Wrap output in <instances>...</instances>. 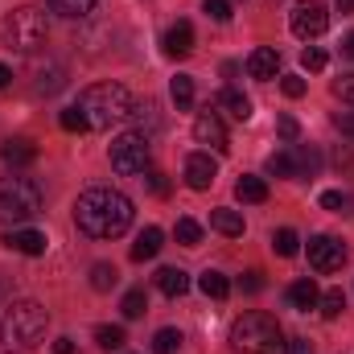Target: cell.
I'll return each mask as SVG.
<instances>
[{"label":"cell","mask_w":354,"mask_h":354,"mask_svg":"<svg viewBox=\"0 0 354 354\" xmlns=\"http://www.w3.org/2000/svg\"><path fill=\"white\" fill-rule=\"evenodd\" d=\"M132 198L111 185H91L75 202V227L91 239H120L132 227Z\"/></svg>","instance_id":"obj_1"},{"label":"cell","mask_w":354,"mask_h":354,"mask_svg":"<svg viewBox=\"0 0 354 354\" xmlns=\"http://www.w3.org/2000/svg\"><path fill=\"white\" fill-rule=\"evenodd\" d=\"M46 326H50V313L41 301H8L0 317V346L8 354L37 351L46 342Z\"/></svg>","instance_id":"obj_2"},{"label":"cell","mask_w":354,"mask_h":354,"mask_svg":"<svg viewBox=\"0 0 354 354\" xmlns=\"http://www.w3.org/2000/svg\"><path fill=\"white\" fill-rule=\"evenodd\" d=\"M79 107L87 115V128L107 132L111 124H124L132 115L136 99H132V91L124 87V83H95V87H87L79 95Z\"/></svg>","instance_id":"obj_3"},{"label":"cell","mask_w":354,"mask_h":354,"mask_svg":"<svg viewBox=\"0 0 354 354\" xmlns=\"http://www.w3.org/2000/svg\"><path fill=\"white\" fill-rule=\"evenodd\" d=\"M231 351L235 354H284V330L272 313H243L231 326Z\"/></svg>","instance_id":"obj_4"},{"label":"cell","mask_w":354,"mask_h":354,"mask_svg":"<svg viewBox=\"0 0 354 354\" xmlns=\"http://www.w3.org/2000/svg\"><path fill=\"white\" fill-rule=\"evenodd\" d=\"M46 33H50V21L41 8L25 4V8H12L4 21H0V46L4 50H17V54H33L37 46H46Z\"/></svg>","instance_id":"obj_5"},{"label":"cell","mask_w":354,"mask_h":354,"mask_svg":"<svg viewBox=\"0 0 354 354\" xmlns=\"http://www.w3.org/2000/svg\"><path fill=\"white\" fill-rule=\"evenodd\" d=\"M41 214V185L29 177H4L0 181V223H29Z\"/></svg>","instance_id":"obj_6"},{"label":"cell","mask_w":354,"mask_h":354,"mask_svg":"<svg viewBox=\"0 0 354 354\" xmlns=\"http://www.w3.org/2000/svg\"><path fill=\"white\" fill-rule=\"evenodd\" d=\"M111 169L120 177H136L153 169V145L145 132H124L111 140Z\"/></svg>","instance_id":"obj_7"},{"label":"cell","mask_w":354,"mask_h":354,"mask_svg":"<svg viewBox=\"0 0 354 354\" xmlns=\"http://www.w3.org/2000/svg\"><path fill=\"white\" fill-rule=\"evenodd\" d=\"M288 25H292V33H297L301 41H309V37H322V33L330 29V8H326L322 0H297V4H292V17H288Z\"/></svg>","instance_id":"obj_8"},{"label":"cell","mask_w":354,"mask_h":354,"mask_svg":"<svg viewBox=\"0 0 354 354\" xmlns=\"http://www.w3.org/2000/svg\"><path fill=\"white\" fill-rule=\"evenodd\" d=\"M309 264H313V272H322V276L338 272V268L346 264L342 239H334V235H313V239H309Z\"/></svg>","instance_id":"obj_9"},{"label":"cell","mask_w":354,"mask_h":354,"mask_svg":"<svg viewBox=\"0 0 354 354\" xmlns=\"http://www.w3.org/2000/svg\"><path fill=\"white\" fill-rule=\"evenodd\" d=\"M194 140L198 145H210L214 153H227L231 145H227V128H223V120L214 115V111H202L198 120H194Z\"/></svg>","instance_id":"obj_10"},{"label":"cell","mask_w":354,"mask_h":354,"mask_svg":"<svg viewBox=\"0 0 354 354\" xmlns=\"http://www.w3.org/2000/svg\"><path fill=\"white\" fill-rule=\"evenodd\" d=\"M214 177H218V165L210 161V153H194V157H185V181H189V189H210Z\"/></svg>","instance_id":"obj_11"},{"label":"cell","mask_w":354,"mask_h":354,"mask_svg":"<svg viewBox=\"0 0 354 354\" xmlns=\"http://www.w3.org/2000/svg\"><path fill=\"white\" fill-rule=\"evenodd\" d=\"M0 243H4L8 252H21V256H41V252H46V235H41V231H29V227L8 231Z\"/></svg>","instance_id":"obj_12"},{"label":"cell","mask_w":354,"mask_h":354,"mask_svg":"<svg viewBox=\"0 0 354 354\" xmlns=\"http://www.w3.org/2000/svg\"><path fill=\"white\" fill-rule=\"evenodd\" d=\"M276 71H280V54H276L272 46H260V50L248 54V75H252V79L268 83V79H276Z\"/></svg>","instance_id":"obj_13"},{"label":"cell","mask_w":354,"mask_h":354,"mask_svg":"<svg viewBox=\"0 0 354 354\" xmlns=\"http://www.w3.org/2000/svg\"><path fill=\"white\" fill-rule=\"evenodd\" d=\"M189 50H194V25L189 21H174L165 29V54L169 58H185Z\"/></svg>","instance_id":"obj_14"},{"label":"cell","mask_w":354,"mask_h":354,"mask_svg":"<svg viewBox=\"0 0 354 354\" xmlns=\"http://www.w3.org/2000/svg\"><path fill=\"white\" fill-rule=\"evenodd\" d=\"M210 227L218 235H227V239H239L243 235V214L231 210V206H218V210H210Z\"/></svg>","instance_id":"obj_15"},{"label":"cell","mask_w":354,"mask_h":354,"mask_svg":"<svg viewBox=\"0 0 354 354\" xmlns=\"http://www.w3.org/2000/svg\"><path fill=\"white\" fill-rule=\"evenodd\" d=\"M288 305H292V309H301V313L317 309V305H322L317 284H313V280H297V284H288Z\"/></svg>","instance_id":"obj_16"},{"label":"cell","mask_w":354,"mask_h":354,"mask_svg":"<svg viewBox=\"0 0 354 354\" xmlns=\"http://www.w3.org/2000/svg\"><path fill=\"white\" fill-rule=\"evenodd\" d=\"M0 157H4V165H12V169L33 165V161H37V145H33V140H8V145L0 149Z\"/></svg>","instance_id":"obj_17"},{"label":"cell","mask_w":354,"mask_h":354,"mask_svg":"<svg viewBox=\"0 0 354 354\" xmlns=\"http://www.w3.org/2000/svg\"><path fill=\"white\" fill-rule=\"evenodd\" d=\"M161 243H165V235H161L157 227H145V231H140V239L132 243V260H140V264H145V260H153V256L161 252Z\"/></svg>","instance_id":"obj_18"},{"label":"cell","mask_w":354,"mask_h":354,"mask_svg":"<svg viewBox=\"0 0 354 354\" xmlns=\"http://www.w3.org/2000/svg\"><path fill=\"white\" fill-rule=\"evenodd\" d=\"M198 288H202L210 301H223V297H231V280H227L223 272H214V268H206V272L198 276Z\"/></svg>","instance_id":"obj_19"},{"label":"cell","mask_w":354,"mask_h":354,"mask_svg":"<svg viewBox=\"0 0 354 354\" xmlns=\"http://www.w3.org/2000/svg\"><path fill=\"white\" fill-rule=\"evenodd\" d=\"M62 87H66V71L62 66H41L37 71V83H33L37 95H58Z\"/></svg>","instance_id":"obj_20"},{"label":"cell","mask_w":354,"mask_h":354,"mask_svg":"<svg viewBox=\"0 0 354 354\" xmlns=\"http://www.w3.org/2000/svg\"><path fill=\"white\" fill-rule=\"evenodd\" d=\"M157 288H161L165 297H181V292L189 288V276H185L181 268H161V272H157Z\"/></svg>","instance_id":"obj_21"},{"label":"cell","mask_w":354,"mask_h":354,"mask_svg":"<svg viewBox=\"0 0 354 354\" xmlns=\"http://www.w3.org/2000/svg\"><path fill=\"white\" fill-rule=\"evenodd\" d=\"M218 103H223V107H227V111H231V115H235L239 124H243V120H252V99H248L243 91L227 87L223 95H218Z\"/></svg>","instance_id":"obj_22"},{"label":"cell","mask_w":354,"mask_h":354,"mask_svg":"<svg viewBox=\"0 0 354 354\" xmlns=\"http://www.w3.org/2000/svg\"><path fill=\"white\" fill-rule=\"evenodd\" d=\"M235 194H239V202H268V181L264 177H239Z\"/></svg>","instance_id":"obj_23"},{"label":"cell","mask_w":354,"mask_h":354,"mask_svg":"<svg viewBox=\"0 0 354 354\" xmlns=\"http://www.w3.org/2000/svg\"><path fill=\"white\" fill-rule=\"evenodd\" d=\"M120 309H124V317H128V322L145 317V309H149V297H145V288H128V292H124V301H120Z\"/></svg>","instance_id":"obj_24"},{"label":"cell","mask_w":354,"mask_h":354,"mask_svg":"<svg viewBox=\"0 0 354 354\" xmlns=\"http://www.w3.org/2000/svg\"><path fill=\"white\" fill-rule=\"evenodd\" d=\"M115 284H120L115 264H95L91 268V288H95V292H107V288H115Z\"/></svg>","instance_id":"obj_25"},{"label":"cell","mask_w":354,"mask_h":354,"mask_svg":"<svg viewBox=\"0 0 354 354\" xmlns=\"http://www.w3.org/2000/svg\"><path fill=\"white\" fill-rule=\"evenodd\" d=\"M292 161H297V177H317V169H322L317 149H297V153H292Z\"/></svg>","instance_id":"obj_26"},{"label":"cell","mask_w":354,"mask_h":354,"mask_svg":"<svg viewBox=\"0 0 354 354\" xmlns=\"http://www.w3.org/2000/svg\"><path fill=\"white\" fill-rule=\"evenodd\" d=\"M181 342H185L181 330H169V326H165V330H157V338H153V354H177Z\"/></svg>","instance_id":"obj_27"},{"label":"cell","mask_w":354,"mask_h":354,"mask_svg":"<svg viewBox=\"0 0 354 354\" xmlns=\"http://www.w3.org/2000/svg\"><path fill=\"white\" fill-rule=\"evenodd\" d=\"M174 235H177V243H181V248H198V243H202V227H198L194 218H177Z\"/></svg>","instance_id":"obj_28"},{"label":"cell","mask_w":354,"mask_h":354,"mask_svg":"<svg viewBox=\"0 0 354 354\" xmlns=\"http://www.w3.org/2000/svg\"><path fill=\"white\" fill-rule=\"evenodd\" d=\"M95 4H99V0H50V8L62 12V17H71V21H75V17H87Z\"/></svg>","instance_id":"obj_29"},{"label":"cell","mask_w":354,"mask_h":354,"mask_svg":"<svg viewBox=\"0 0 354 354\" xmlns=\"http://www.w3.org/2000/svg\"><path fill=\"white\" fill-rule=\"evenodd\" d=\"M272 248H276V256H284V260H288V256H297V252H301V239H297V231H288V227H284V231H276V235H272Z\"/></svg>","instance_id":"obj_30"},{"label":"cell","mask_w":354,"mask_h":354,"mask_svg":"<svg viewBox=\"0 0 354 354\" xmlns=\"http://www.w3.org/2000/svg\"><path fill=\"white\" fill-rule=\"evenodd\" d=\"M169 95H174L177 107H189V103H194V79H189V75H177L174 83H169Z\"/></svg>","instance_id":"obj_31"},{"label":"cell","mask_w":354,"mask_h":354,"mask_svg":"<svg viewBox=\"0 0 354 354\" xmlns=\"http://www.w3.org/2000/svg\"><path fill=\"white\" fill-rule=\"evenodd\" d=\"M95 342H99L103 351H124V330H120V326H99V330H95Z\"/></svg>","instance_id":"obj_32"},{"label":"cell","mask_w":354,"mask_h":354,"mask_svg":"<svg viewBox=\"0 0 354 354\" xmlns=\"http://www.w3.org/2000/svg\"><path fill=\"white\" fill-rule=\"evenodd\" d=\"M268 174L272 177H297V161H292V153H272V157H268Z\"/></svg>","instance_id":"obj_33"},{"label":"cell","mask_w":354,"mask_h":354,"mask_svg":"<svg viewBox=\"0 0 354 354\" xmlns=\"http://www.w3.org/2000/svg\"><path fill=\"white\" fill-rule=\"evenodd\" d=\"M326 62H330V54H326L322 46H309V50L301 54V66H305L309 75H317V71H326Z\"/></svg>","instance_id":"obj_34"},{"label":"cell","mask_w":354,"mask_h":354,"mask_svg":"<svg viewBox=\"0 0 354 354\" xmlns=\"http://www.w3.org/2000/svg\"><path fill=\"white\" fill-rule=\"evenodd\" d=\"M58 124L66 128V132H87V115H83V107L75 103V107H66L62 115H58Z\"/></svg>","instance_id":"obj_35"},{"label":"cell","mask_w":354,"mask_h":354,"mask_svg":"<svg viewBox=\"0 0 354 354\" xmlns=\"http://www.w3.org/2000/svg\"><path fill=\"white\" fill-rule=\"evenodd\" d=\"M346 309V297H342V288H330V292H322V313L326 317H338Z\"/></svg>","instance_id":"obj_36"},{"label":"cell","mask_w":354,"mask_h":354,"mask_svg":"<svg viewBox=\"0 0 354 354\" xmlns=\"http://www.w3.org/2000/svg\"><path fill=\"white\" fill-rule=\"evenodd\" d=\"M334 95H338L342 103H351V107H354V71H346L342 79H334Z\"/></svg>","instance_id":"obj_37"},{"label":"cell","mask_w":354,"mask_h":354,"mask_svg":"<svg viewBox=\"0 0 354 354\" xmlns=\"http://www.w3.org/2000/svg\"><path fill=\"white\" fill-rule=\"evenodd\" d=\"M202 8H206L210 21H231V4L227 0H202Z\"/></svg>","instance_id":"obj_38"},{"label":"cell","mask_w":354,"mask_h":354,"mask_svg":"<svg viewBox=\"0 0 354 354\" xmlns=\"http://www.w3.org/2000/svg\"><path fill=\"white\" fill-rule=\"evenodd\" d=\"M276 132H280V140H297V136H301V124H297L292 115H280V120H276Z\"/></svg>","instance_id":"obj_39"},{"label":"cell","mask_w":354,"mask_h":354,"mask_svg":"<svg viewBox=\"0 0 354 354\" xmlns=\"http://www.w3.org/2000/svg\"><path fill=\"white\" fill-rule=\"evenodd\" d=\"M280 91H284L288 99H301V95H305V79H301V75H284V79H280Z\"/></svg>","instance_id":"obj_40"},{"label":"cell","mask_w":354,"mask_h":354,"mask_svg":"<svg viewBox=\"0 0 354 354\" xmlns=\"http://www.w3.org/2000/svg\"><path fill=\"white\" fill-rule=\"evenodd\" d=\"M145 185H149L157 198H165V194H169V181H165V174H157V169H149V174H145Z\"/></svg>","instance_id":"obj_41"},{"label":"cell","mask_w":354,"mask_h":354,"mask_svg":"<svg viewBox=\"0 0 354 354\" xmlns=\"http://www.w3.org/2000/svg\"><path fill=\"white\" fill-rule=\"evenodd\" d=\"M322 206H326V210H342V206H346V194H342V189H326V194H322Z\"/></svg>","instance_id":"obj_42"},{"label":"cell","mask_w":354,"mask_h":354,"mask_svg":"<svg viewBox=\"0 0 354 354\" xmlns=\"http://www.w3.org/2000/svg\"><path fill=\"white\" fill-rule=\"evenodd\" d=\"M334 128L342 136H354V111H334Z\"/></svg>","instance_id":"obj_43"},{"label":"cell","mask_w":354,"mask_h":354,"mask_svg":"<svg viewBox=\"0 0 354 354\" xmlns=\"http://www.w3.org/2000/svg\"><path fill=\"white\" fill-rule=\"evenodd\" d=\"M239 284H243V292H260V288H264V276H260V272H248Z\"/></svg>","instance_id":"obj_44"},{"label":"cell","mask_w":354,"mask_h":354,"mask_svg":"<svg viewBox=\"0 0 354 354\" xmlns=\"http://www.w3.org/2000/svg\"><path fill=\"white\" fill-rule=\"evenodd\" d=\"M288 354H313V346H309L305 338H292V346H288Z\"/></svg>","instance_id":"obj_45"},{"label":"cell","mask_w":354,"mask_h":354,"mask_svg":"<svg viewBox=\"0 0 354 354\" xmlns=\"http://www.w3.org/2000/svg\"><path fill=\"white\" fill-rule=\"evenodd\" d=\"M54 354H75V342H71V338H58V342H54Z\"/></svg>","instance_id":"obj_46"},{"label":"cell","mask_w":354,"mask_h":354,"mask_svg":"<svg viewBox=\"0 0 354 354\" xmlns=\"http://www.w3.org/2000/svg\"><path fill=\"white\" fill-rule=\"evenodd\" d=\"M342 54H346V58H354V33L346 37V41H342Z\"/></svg>","instance_id":"obj_47"},{"label":"cell","mask_w":354,"mask_h":354,"mask_svg":"<svg viewBox=\"0 0 354 354\" xmlns=\"http://www.w3.org/2000/svg\"><path fill=\"white\" fill-rule=\"evenodd\" d=\"M338 4V12H354V0H334Z\"/></svg>","instance_id":"obj_48"},{"label":"cell","mask_w":354,"mask_h":354,"mask_svg":"<svg viewBox=\"0 0 354 354\" xmlns=\"http://www.w3.org/2000/svg\"><path fill=\"white\" fill-rule=\"evenodd\" d=\"M8 79H12V71H8V66H0V87H8Z\"/></svg>","instance_id":"obj_49"}]
</instances>
